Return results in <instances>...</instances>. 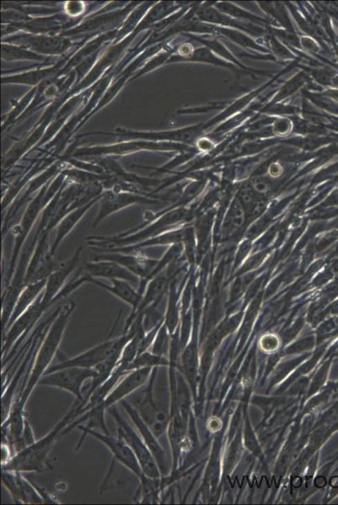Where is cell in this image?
<instances>
[{"mask_svg": "<svg viewBox=\"0 0 338 505\" xmlns=\"http://www.w3.org/2000/svg\"><path fill=\"white\" fill-rule=\"evenodd\" d=\"M100 210L95 217L93 228L98 225L109 216L118 212L135 205H150L156 203L155 198L138 195L131 192H118V190H104L100 196Z\"/></svg>", "mask_w": 338, "mask_h": 505, "instance_id": "11", "label": "cell"}, {"mask_svg": "<svg viewBox=\"0 0 338 505\" xmlns=\"http://www.w3.org/2000/svg\"><path fill=\"white\" fill-rule=\"evenodd\" d=\"M111 282L112 284L109 286L106 283L100 282V279L88 277L86 283H93V284L100 287V288L110 291L114 296L131 305L132 312L137 309L143 297L139 293L138 289L135 288V286H132L131 282L124 281V279H111Z\"/></svg>", "mask_w": 338, "mask_h": 505, "instance_id": "18", "label": "cell"}, {"mask_svg": "<svg viewBox=\"0 0 338 505\" xmlns=\"http://www.w3.org/2000/svg\"><path fill=\"white\" fill-rule=\"evenodd\" d=\"M32 481L35 488H36L38 493H40L42 499L44 501V504H59L57 499L53 498V495H50V493L46 492V488H42L40 485H38L36 483H34L33 481Z\"/></svg>", "mask_w": 338, "mask_h": 505, "instance_id": "33", "label": "cell"}, {"mask_svg": "<svg viewBox=\"0 0 338 505\" xmlns=\"http://www.w3.org/2000/svg\"><path fill=\"white\" fill-rule=\"evenodd\" d=\"M58 264L53 260L49 246V232H44L39 238L36 248L27 268L25 284L46 279L56 269Z\"/></svg>", "mask_w": 338, "mask_h": 505, "instance_id": "12", "label": "cell"}, {"mask_svg": "<svg viewBox=\"0 0 338 505\" xmlns=\"http://www.w3.org/2000/svg\"><path fill=\"white\" fill-rule=\"evenodd\" d=\"M140 480V487L135 493L134 501L140 504H157L159 492L162 488V477L153 479L143 474Z\"/></svg>", "mask_w": 338, "mask_h": 505, "instance_id": "23", "label": "cell"}, {"mask_svg": "<svg viewBox=\"0 0 338 505\" xmlns=\"http://www.w3.org/2000/svg\"><path fill=\"white\" fill-rule=\"evenodd\" d=\"M186 60L205 62V63H211L212 64L225 66V67H228L229 66L227 64H225L224 63V62L218 59V58L214 57L212 55V53H211V50L207 48L196 50L191 56H190L189 58H187V59H185V61Z\"/></svg>", "mask_w": 338, "mask_h": 505, "instance_id": "30", "label": "cell"}, {"mask_svg": "<svg viewBox=\"0 0 338 505\" xmlns=\"http://www.w3.org/2000/svg\"><path fill=\"white\" fill-rule=\"evenodd\" d=\"M108 412L115 419L116 425H118V436L122 438L126 444L130 446L135 457L138 458L140 465H141L143 473L147 477H153V479L162 477L156 459H155L153 453L147 448L146 443L142 440L134 425L128 423L115 406L110 407Z\"/></svg>", "mask_w": 338, "mask_h": 505, "instance_id": "4", "label": "cell"}, {"mask_svg": "<svg viewBox=\"0 0 338 505\" xmlns=\"http://www.w3.org/2000/svg\"><path fill=\"white\" fill-rule=\"evenodd\" d=\"M199 17L205 21L238 27L239 29H243L254 35H260L262 33V30L259 27H256L255 26H250L247 24L244 25L241 22L233 21L230 17H225V15H220L218 11L215 10H204L201 11Z\"/></svg>", "mask_w": 338, "mask_h": 505, "instance_id": "24", "label": "cell"}, {"mask_svg": "<svg viewBox=\"0 0 338 505\" xmlns=\"http://www.w3.org/2000/svg\"><path fill=\"white\" fill-rule=\"evenodd\" d=\"M2 484L10 492L15 504H44L32 481L26 479L23 472L2 470Z\"/></svg>", "mask_w": 338, "mask_h": 505, "instance_id": "14", "label": "cell"}, {"mask_svg": "<svg viewBox=\"0 0 338 505\" xmlns=\"http://www.w3.org/2000/svg\"><path fill=\"white\" fill-rule=\"evenodd\" d=\"M151 371H153L151 368H144L128 373L109 392V394L102 402L91 410L97 414L106 416V412L110 407L115 406L116 403H120L122 400L127 398L142 386H144L150 378Z\"/></svg>", "mask_w": 338, "mask_h": 505, "instance_id": "10", "label": "cell"}, {"mask_svg": "<svg viewBox=\"0 0 338 505\" xmlns=\"http://www.w3.org/2000/svg\"><path fill=\"white\" fill-rule=\"evenodd\" d=\"M220 33H223L225 36L231 38L232 40L236 42V44L247 46V48L263 50L262 48H260V46H256L252 39L244 36V35L241 34L240 33L235 32V30H220Z\"/></svg>", "mask_w": 338, "mask_h": 505, "instance_id": "31", "label": "cell"}, {"mask_svg": "<svg viewBox=\"0 0 338 505\" xmlns=\"http://www.w3.org/2000/svg\"><path fill=\"white\" fill-rule=\"evenodd\" d=\"M94 260H110V261L118 263L141 279H145L149 277L158 263L157 259L149 257L142 251L133 252V254L102 252L95 256Z\"/></svg>", "mask_w": 338, "mask_h": 505, "instance_id": "15", "label": "cell"}, {"mask_svg": "<svg viewBox=\"0 0 338 505\" xmlns=\"http://www.w3.org/2000/svg\"><path fill=\"white\" fill-rule=\"evenodd\" d=\"M65 176L60 173L52 184L45 185L38 192L37 196L30 201L19 223L10 229L11 235L14 237L15 244L6 273V286L10 284L11 279L13 278L19 252H21L22 246H24L25 241L30 232L32 231L35 223H36L39 216L42 214L46 205L52 201L58 192L65 185Z\"/></svg>", "mask_w": 338, "mask_h": 505, "instance_id": "3", "label": "cell"}, {"mask_svg": "<svg viewBox=\"0 0 338 505\" xmlns=\"http://www.w3.org/2000/svg\"><path fill=\"white\" fill-rule=\"evenodd\" d=\"M120 405L125 410L128 416L131 419L132 425H134L135 430H138L140 436L144 441L147 448H149L151 452L153 453L155 459H156L159 469L163 476V472L166 469V461H165V453L163 450L160 444L158 441V437L155 436L153 430L150 429V427L147 425L146 422L143 421L142 418L140 416L138 412L135 409L131 404L127 401V399H123L120 402Z\"/></svg>", "mask_w": 338, "mask_h": 505, "instance_id": "16", "label": "cell"}, {"mask_svg": "<svg viewBox=\"0 0 338 505\" xmlns=\"http://www.w3.org/2000/svg\"><path fill=\"white\" fill-rule=\"evenodd\" d=\"M82 250H83V248H77L71 259L58 264L56 269L49 275L41 295L42 305L49 309V306L53 305L57 300L67 297L70 293L81 286L79 279L75 277H73L67 284L66 282H67L69 275L75 270L77 264L79 263Z\"/></svg>", "mask_w": 338, "mask_h": 505, "instance_id": "6", "label": "cell"}, {"mask_svg": "<svg viewBox=\"0 0 338 505\" xmlns=\"http://www.w3.org/2000/svg\"><path fill=\"white\" fill-rule=\"evenodd\" d=\"M85 274L91 278L124 279L132 285L139 286L141 279L131 273L125 267L110 260H92L85 264L83 269Z\"/></svg>", "mask_w": 338, "mask_h": 505, "instance_id": "17", "label": "cell"}, {"mask_svg": "<svg viewBox=\"0 0 338 505\" xmlns=\"http://www.w3.org/2000/svg\"><path fill=\"white\" fill-rule=\"evenodd\" d=\"M97 376L95 369L84 367H67L45 374L38 385L59 388L75 396L77 401H84V396L82 392L84 383L88 379Z\"/></svg>", "mask_w": 338, "mask_h": 505, "instance_id": "9", "label": "cell"}, {"mask_svg": "<svg viewBox=\"0 0 338 505\" xmlns=\"http://www.w3.org/2000/svg\"><path fill=\"white\" fill-rule=\"evenodd\" d=\"M166 282V278L159 277V275L149 282V284H147L146 287L144 294H143L142 301L140 302L138 309L133 311V312H131L130 316L128 317L125 329H124V332L127 331V329L130 328L132 322H133L135 318H137L139 314H141L143 311L149 308L151 305L154 304V303L161 302L163 293H165Z\"/></svg>", "mask_w": 338, "mask_h": 505, "instance_id": "21", "label": "cell"}, {"mask_svg": "<svg viewBox=\"0 0 338 505\" xmlns=\"http://www.w3.org/2000/svg\"><path fill=\"white\" fill-rule=\"evenodd\" d=\"M158 368H153L151 371L144 389L138 394V395L135 392L132 394L134 396L132 400L137 402L128 401L137 410L140 416L150 427L158 438L165 432L169 423L168 416L165 412L160 409L158 400L155 397V383H156Z\"/></svg>", "mask_w": 338, "mask_h": 505, "instance_id": "5", "label": "cell"}, {"mask_svg": "<svg viewBox=\"0 0 338 505\" xmlns=\"http://www.w3.org/2000/svg\"><path fill=\"white\" fill-rule=\"evenodd\" d=\"M46 281H48V279H42V281L37 282L30 283V284L25 286L24 288L22 289L21 293L19 295L17 303H15V305L12 315H11L9 322H8L7 327L3 333L6 332L7 330L10 328V326L17 320V318L21 317L22 314L24 313L35 302H36L38 297L44 293Z\"/></svg>", "mask_w": 338, "mask_h": 505, "instance_id": "22", "label": "cell"}, {"mask_svg": "<svg viewBox=\"0 0 338 505\" xmlns=\"http://www.w3.org/2000/svg\"><path fill=\"white\" fill-rule=\"evenodd\" d=\"M202 42H204V44H207L211 49L215 50L217 53H219L220 56H223L224 57L229 58V59H231L232 62H234V63L238 64L239 66L241 64H238V62L235 59L234 57L232 56V54L228 52L227 49L225 48V46L219 44L218 42L216 41H202Z\"/></svg>", "mask_w": 338, "mask_h": 505, "instance_id": "32", "label": "cell"}, {"mask_svg": "<svg viewBox=\"0 0 338 505\" xmlns=\"http://www.w3.org/2000/svg\"><path fill=\"white\" fill-rule=\"evenodd\" d=\"M2 57L3 59L8 61L12 60H37L46 61V57L40 54L32 52L29 49L23 48V46L6 44L2 46Z\"/></svg>", "mask_w": 338, "mask_h": 505, "instance_id": "25", "label": "cell"}, {"mask_svg": "<svg viewBox=\"0 0 338 505\" xmlns=\"http://www.w3.org/2000/svg\"><path fill=\"white\" fill-rule=\"evenodd\" d=\"M218 6L223 12L230 15L233 17L248 19V21H251L252 22L260 23L264 21L261 18L256 17L254 15L241 10L239 8L231 5V3H220Z\"/></svg>", "mask_w": 338, "mask_h": 505, "instance_id": "29", "label": "cell"}, {"mask_svg": "<svg viewBox=\"0 0 338 505\" xmlns=\"http://www.w3.org/2000/svg\"><path fill=\"white\" fill-rule=\"evenodd\" d=\"M169 361L163 356H159L147 351L140 354L133 360L129 367H128V372H131L139 369L144 368H156L160 367L168 366Z\"/></svg>", "mask_w": 338, "mask_h": 505, "instance_id": "26", "label": "cell"}, {"mask_svg": "<svg viewBox=\"0 0 338 505\" xmlns=\"http://www.w3.org/2000/svg\"><path fill=\"white\" fill-rule=\"evenodd\" d=\"M168 330L165 324H162L161 328L159 329L156 339H155L153 345H151L149 349L151 353L159 356H163L165 355L167 348H168Z\"/></svg>", "mask_w": 338, "mask_h": 505, "instance_id": "28", "label": "cell"}, {"mask_svg": "<svg viewBox=\"0 0 338 505\" xmlns=\"http://www.w3.org/2000/svg\"><path fill=\"white\" fill-rule=\"evenodd\" d=\"M134 336V332L127 331L124 333L122 336L115 338V339H109L104 341L79 356L62 361V362L54 365V366H50L45 374L60 370V369L73 367L94 369L99 364L108 359L115 351H123L128 342Z\"/></svg>", "mask_w": 338, "mask_h": 505, "instance_id": "7", "label": "cell"}, {"mask_svg": "<svg viewBox=\"0 0 338 505\" xmlns=\"http://www.w3.org/2000/svg\"><path fill=\"white\" fill-rule=\"evenodd\" d=\"M80 403L81 402L75 400L68 413L48 434L33 443L32 446L15 454L10 460L1 463L2 470L40 473L44 472L46 468L52 469L49 460L50 453L56 443L57 438L60 437L62 431L76 419L77 407L80 405Z\"/></svg>", "mask_w": 338, "mask_h": 505, "instance_id": "2", "label": "cell"}, {"mask_svg": "<svg viewBox=\"0 0 338 505\" xmlns=\"http://www.w3.org/2000/svg\"><path fill=\"white\" fill-rule=\"evenodd\" d=\"M54 71L53 68L34 70L28 73L15 76L3 77V83H17L30 85H36L46 79L50 73Z\"/></svg>", "mask_w": 338, "mask_h": 505, "instance_id": "27", "label": "cell"}, {"mask_svg": "<svg viewBox=\"0 0 338 505\" xmlns=\"http://www.w3.org/2000/svg\"><path fill=\"white\" fill-rule=\"evenodd\" d=\"M72 5H73V3H72ZM72 5H71V3H68V8H67V9H66V10H67V12L68 13V15H72L73 11H75V10H72V7H73ZM75 10H76V11L79 10L80 12H82V10L84 11V5H82L81 3H75Z\"/></svg>", "mask_w": 338, "mask_h": 505, "instance_id": "34", "label": "cell"}, {"mask_svg": "<svg viewBox=\"0 0 338 505\" xmlns=\"http://www.w3.org/2000/svg\"><path fill=\"white\" fill-rule=\"evenodd\" d=\"M75 308V302L70 301L58 309L57 316L50 324L48 331L38 349L36 360H35L32 370L30 372L25 390L21 397L13 403L10 413L11 412H19V413L26 412L25 407L27 401L32 395L34 388L38 385L41 378L48 371L50 363L53 362L54 357L57 355L61 342L63 340L66 329H67L70 317H71Z\"/></svg>", "mask_w": 338, "mask_h": 505, "instance_id": "1", "label": "cell"}, {"mask_svg": "<svg viewBox=\"0 0 338 505\" xmlns=\"http://www.w3.org/2000/svg\"><path fill=\"white\" fill-rule=\"evenodd\" d=\"M77 429L81 431L82 437L76 446V452L80 449L85 437L87 436L94 437L107 446L115 461L130 470L139 479H141L143 474H144L142 472L141 465H140L138 458L135 457L130 446L126 444L122 438L118 436V437H113L111 434L103 433L98 430L89 429L83 425H79L77 427Z\"/></svg>", "mask_w": 338, "mask_h": 505, "instance_id": "8", "label": "cell"}, {"mask_svg": "<svg viewBox=\"0 0 338 505\" xmlns=\"http://www.w3.org/2000/svg\"><path fill=\"white\" fill-rule=\"evenodd\" d=\"M100 196L97 199L89 202L88 204L83 205L79 208H77L75 211L69 212L68 215H66L63 219L58 223L57 228V236L55 240L50 246V252L54 256L56 254L58 247L65 238H67L68 235L71 232L73 229L77 226V223H79L81 219L86 215V213L91 210L96 202H99Z\"/></svg>", "mask_w": 338, "mask_h": 505, "instance_id": "20", "label": "cell"}, {"mask_svg": "<svg viewBox=\"0 0 338 505\" xmlns=\"http://www.w3.org/2000/svg\"><path fill=\"white\" fill-rule=\"evenodd\" d=\"M8 42L10 44L23 46L40 55H60L72 45L68 38L46 35H21L10 37Z\"/></svg>", "mask_w": 338, "mask_h": 505, "instance_id": "13", "label": "cell"}, {"mask_svg": "<svg viewBox=\"0 0 338 505\" xmlns=\"http://www.w3.org/2000/svg\"><path fill=\"white\" fill-rule=\"evenodd\" d=\"M165 149L161 145L154 143H129L124 145H112L107 147H89L80 149L76 151L75 156H103V155H122L133 153L143 149Z\"/></svg>", "mask_w": 338, "mask_h": 505, "instance_id": "19", "label": "cell"}]
</instances>
